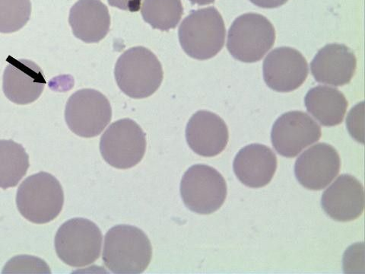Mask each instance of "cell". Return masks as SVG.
Here are the masks:
<instances>
[{
  "instance_id": "cell-9",
  "label": "cell",
  "mask_w": 365,
  "mask_h": 274,
  "mask_svg": "<svg viewBox=\"0 0 365 274\" xmlns=\"http://www.w3.org/2000/svg\"><path fill=\"white\" fill-rule=\"evenodd\" d=\"M111 118L110 101L97 90H78L66 103L65 119L68 128L85 138L101 134L110 122Z\"/></svg>"
},
{
  "instance_id": "cell-17",
  "label": "cell",
  "mask_w": 365,
  "mask_h": 274,
  "mask_svg": "<svg viewBox=\"0 0 365 274\" xmlns=\"http://www.w3.org/2000/svg\"><path fill=\"white\" fill-rule=\"evenodd\" d=\"M233 168L242 184L249 188H259L267 186L275 175L277 158L268 146L250 144L238 152Z\"/></svg>"
},
{
  "instance_id": "cell-20",
  "label": "cell",
  "mask_w": 365,
  "mask_h": 274,
  "mask_svg": "<svg viewBox=\"0 0 365 274\" xmlns=\"http://www.w3.org/2000/svg\"><path fill=\"white\" fill-rule=\"evenodd\" d=\"M29 168V156L24 147L13 141H0V188L17 186Z\"/></svg>"
},
{
  "instance_id": "cell-21",
  "label": "cell",
  "mask_w": 365,
  "mask_h": 274,
  "mask_svg": "<svg viewBox=\"0 0 365 274\" xmlns=\"http://www.w3.org/2000/svg\"><path fill=\"white\" fill-rule=\"evenodd\" d=\"M184 14L181 0H145L142 16L153 29L168 31L175 29Z\"/></svg>"
},
{
  "instance_id": "cell-26",
  "label": "cell",
  "mask_w": 365,
  "mask_h": 274,
  "mask_svg": "<svg viewBox=\"0 0 365 274\" xmlns=\"http://www.w3.org/2000/svg\"><path fill=\"white\" fill-rule=\"evenodd\" d=\"M250 1L261 8L274 9L283 6L289 0H250Z\"/></svg>"
},
{
  "instance_id": "cell-12",
  "label": "cell",
  "mask_w": 365,
  "mask_h": 274,
  "mask_svg": "<svg viewBox=\"0 0 365 274\" xmlns=\"http://www.w3.org/2000/svg\"><path fill=\"white\" fill-rule=\"evenodd\" d=\"M304 56L289 47L272 51L264 62V78L267 85L279 93H291L299 88L308 76Z\"/></svg>"
},
{
  "instance_id": "cell-18",
  "label": "cell",
  "mask_w": 365,
  "mask_h": 274,
  "mask_svg": "<svg viewBox=\"0 0 365 274\" xmlns=\"http://www.w3.org/2000/svg\"><path fill=\"white\" fill-rule=\"evenodd\" d=\"M68 22L75 37L85 43H98L110 31V16L100 0H78L71 9Z\"/></svg>"
},
{
  "instance_id": "cell-23",
  "label": "cell",
  "mask_w": 365,
  "mask_h": 274,
  "mask_svg": "<svg viewBox=\"0 0 365 274\" xmlns=\"http://www.w3.org/2000/svg\"><path fill=\"white\" fill-rule=\"evenodd\" d=\"M30 268L39 270L43 268L50 271L49 267L43 260L34 257L21 255L9 260L3 273H21L23 269H25L24 272H26V269Z\"/></svg>"
},
{
  "instance_id": "cell-19",
  "label": "cell",
  "mask_w": 365,
  "mask_h": 274,
  "mask_svg": "<svg viewBox=\"0 0 365 274\" xmlns=\"http://www.w3.org/2000/svg\"><path fill=\"white\" fill-rule=\"evenodd\" d=\"M305 106L308 112L325 127H334L344 121L348 101L338 89L319 86L306 95Z\"/></svg>"
},
{
  "instance_id": "cell-11",
  "label": "cell",
  "mask_w": 365,
  "mask_h": 274,
  "mask_svg": "<svg viewBox=\"0 0 365 274\" xmlns=\"http://www.w3.org/2000/svg\"><path fill=\"white\" fill-rule=\"evenodd\" d=\"M340 157L327 143H317L296 160L294 174L300 184L308 190L321 191L338 176Z\"/></svg>"
},
{
  "instance_id": "cell-13",
  "label": "cell",
  "mask_w": 365,
  "mask_h": 274,
  "mask_svg": "<svg viewBox=\"0 0 365 274\" xmlns=\"http://www.w3.org/2000/svg\"><path fill=\"white\" fill-rule=\"evenodd\" d=\"M46 83L41 67L32 61L13 59L5 68L3 79L4 94L16 105H29L37 101Z\"/></svg>"
},
{
  "instance_id": "cell-5",
  "label": "cell",
  "mask_w": 365,
  "mask_h": 274,
  "mask_svg": "<svg viewBox=\"0 0 365 274\" xmlns=\"http://www.w3.org/2000/svg\"><path fill=\"white\" fill-rule=\"evenodd\" d=\"M102 233L87 219L74 218L63 223L55 237L57 256L66 265L83 268L93 264L101 255Z\"/></svg>"
},
{
  "instance_id": "cell-24",
  "label": "cell",
  "mask_w": 365,
  "mask_h": 274,
  "mask_svg": "<svg viewBox=\"0 0 365 274\" xmlns=\"http://www.w3.org/2000/svg\"><path fill=\"white\" fill-rule=\"evenodd\" d=\"M346 125L353 138L364 143V102L351 109L346 119Z\"/></svg>"
},
{
  "instance_id": "cell-10",
  "label": "cell",
  "mask_w": 365,
  "mask_h": 274,
  "mask_svg": "<svg viewBox=\"0 0 365 274\" xmlns=\"http://www.w3.org/2000/svg\"><path fill=\"white\" fill-rule=\"evenodd\" d=\"M322 134L319 125L307 113L289 111L283 113L274 123L271 140L279 155L294 158L321 139Z\"/></svg>"
},
{
  "instance_id": "cell-6",
  "label": "cell",
  "mask_w": 365,
  "mask_h": 274,
  "mask_svg": "<svg viewBox=\"0 0 365 274\" xmlns=\"http://www.w3.org/2000/svg\"><path fill=\"white\" fill-rule=\"evenodd\" d=\"M276 31L264 16L247 14L237 17L228 31L227 48L235 59L255 63L272 48Z\"/></svg>"
},
{
  "instance_id": "cell-3",
  "label": "cell",
  "mask_w": 365,
  "mask_h": 274,
  "mask_svg": "<svg viewBox=\"0 0 365 274\" xmlns=\"http://www.w3.org/2000/svg\"><path fill=\"white\" fill-rule=\"evenodd\" d=\"M114 75L123 93L135 99L153 96L164 77L162 64L157 56L141 46L132 48L120 56Z\"/></svg>"
},
{
  "instance_id": "cell-14",
  "label": "cell",
  "mask_w": 365,
  "mask_h": 274,
  "mask_svg": "<svg viewBox=\"0 0 365 274\" xmlns=\"http://www.w3.org/2000/svg\"><path fill=\"white\" fill-rule=\"evenodd\" d=\"M324 212L339 222L355 220L364 208V192L361 183L350 175H341L323 193Z\"/></svg>"
},
{
  "instance_id": "cell-7",
  "label": "cell",
  "mask_w": 365,
  "mask_h": 274,
  "mask_svg": "<svg viewBox=\"0 0 365 274\" xmlns=\"http://www.w3.org/2000/svg\"><path fill=\"white\" fill-rule=\"evenodd\" d=\"M180 194L186 207L208 215L220 209L227 197V184L218 171L205 165L190 167L182 176Z\"/></svg>"
},
{
  "instance_id": "cell-16",
  "label": "cell",
  "mask_w": 365,
  "mask_h": 274,
  "mask_svg": "<svg viewBox=\"0 0 365 274\" xmlns=\"http://www.w3.org/2000/svg\"><path fill=\"white\" fill-rule=\"evenodd\" d=\"M357 60L347 46L330 44L319 50L311 64V70L317 82L334 86H342L351 82L355 75Z\"/></svg>"
},
{
  "instance_id": "cell-1",
  "label": "cell",
  "mask_w": 365,
  "mask_h": 274,
  "mask_svg": "<svg viewBox=\"0 0 365 274\" xmlns=\"http://www.w3.org/2000/svg\"><path fill=\"white\" fill-rule=\"evenodd\" d=\"M153 248L140 228L128 225L114 226L105 238L103 260L114 273L139 274L150 265Z\"/></svg>"
},
{
  "instance_id": "cell-27",
  "label": "cell",
  "mask_w": 365,
  "mask_h": 274,
  "mask_svg": "<svg viewBox=\"0 0 365 274\" xmlns=\"http://www.w3.org/2000/svg\"><path fill=\"white\" fill-rule=\"evenodd\" d=\"M189 1L193 5L205 6L213 4L215 0H189Z\"/></svg>"
},
{
  "instance_id": "cell-22",
  "label": "cell",
  "mask_w": 365,
  "mask_h": 274,
  "mask_svg": "<svg viewBox=\"0 0 365 274\" xmlns=\"http://www.w3.org/2000/svg\"><path fill=\"white\" fill-rule=\"evenodd\" d=\"M31 14V0H0V33L19 31L27 24Z\"/></svg>"
},
{
  "instance_id": "cell-25",
  "label": "cell",
  "mask_w": 365,
  "mask_h": 274,
  "mask_svg": "<svg viewBox=\"0 0 365 274\" xmlns=\"http://www.w3.org/2000/svg\"><path fill=\"white\" fill-rule=\"evenodd\" d=\"M110 6L135 13L140 9L143 0H108Z\"/></svg>"
},
{
  "instance_id": "cell-4",
  "label": "cell",
  "mask_w": 365,
  "mask_h": 274,
  "mask_svg": "<svg viewBox=\"0 0 365 274\" xmlns=\"http://www.w3.org/2000/svg\"><path fill=\"white\" fill-rule=\"evenodd\" d=\"M63 203L64 193L60 181L47 173L29 177L17 191L18 210L33 223L53 221L62 211Z\"/></svg>"
},
{
  "instance_id": "cell-2",
  "label": "cell",
  "mask_w": 365,
  "mask_h": 274,
  "mask_svg": "<svg viewBox=\"0 0 365 274\" xmlns=\"http://www.w3.org/2000/svg\"><path fill=\"white\" fill-rule=\"evenodd\" d=\"M226 29L220 11L214 7L193 10L178 31L181 48L192 59H212L224 47Z\"/></svg>"
},
{
  "instance_id": "cell-15",
  "label": "cell",
  "mask_w": 365,
  "mask_h": 274,
  "mask_svg": "<svg viewBox=\"0 0 365 274\" xmlns=\"http://www.w3.org/2000/svg\"><path fill=\"white\" fill-rule=\"evenodd\" d=\"M186 138L194 153L213 157L225 151L230 133L220 116L210 111H200L193 114L187 123Z\"/></svg>"
},
{
  "instance_id": "cell-8",
  "label": "cell",
  "mask_w": 365,
  "mask_h": 274,
  "mask_svg": "<svg viewBox=\"0 0 365 274\" xmlns=\"http://www.w3.org/2000/svg\"><path fill=\"white\" fill-rule=\"evenodd\" d=\"M146 136L140 126L130 118L113 123L101 136L100 151L111 166L128 169L139 164L146 151Z\"/></svg>"
}]
</instances>
